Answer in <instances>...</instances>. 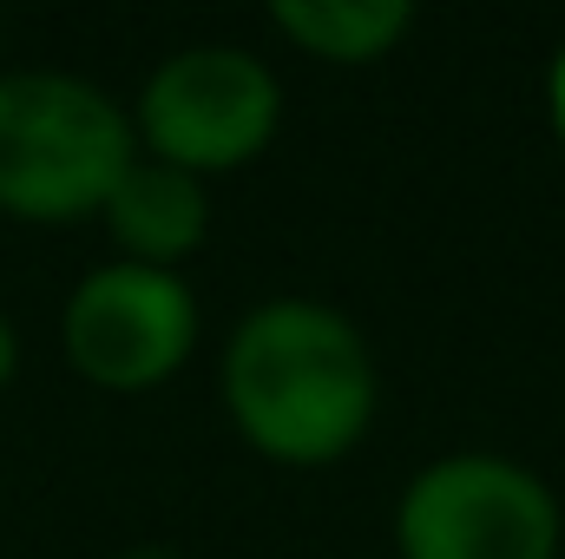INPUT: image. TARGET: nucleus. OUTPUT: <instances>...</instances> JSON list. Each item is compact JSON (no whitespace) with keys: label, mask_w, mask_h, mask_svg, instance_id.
I'll use <instances>...</instances> for the list:
<instances>
[{"label":"nucleus","mask_w":565,"mask_h":559,"mask_svg":"<svg viewBox=\"0 0 565 559\" xmlns=\"http://www.w3.org/2000/svg\"><path fill=\"white\" fill-rule=\"evenodd\" d=\"M217 395L250 454L277 467H329L369 441L382 376L349 309L322 296H264L224 336Z\"/></svg>","instance_id":"obj_1"},{"label":"nucleus","mask_w":565,"mask_h":559,"mask_svg":"<svg viewBox=\"0 0 565 559\" xmlns=\"http://www.w3.org/2000/svg\"><path fill=\"white\" fill-rule=\"evenodd\" d=\"M139 158L132 106L66 66L0 73V218L79 224L99 218Z\"/></svg>","instance_id":"obj_2"},{"label":"nucleus","mask_w":565,"mask_h":559,"mask_svg":"<svg viewBox=\"0 0 565 559\" xmlns=\"http://www.w3.org/2000/svg\"><path fill=\"white\" fill-rule=\"evenodd\" d=\"M282 126V86L270 60L231 40H198L164 53L132 99L139 151L191 178H224L257 165Z\"/></svg>","instance_id":"obj_3"},{"label":"nucleus","mask_w":565,"mask_h":559,"mask_svg":"<svg viewBox=\"0 0 565 559\" xmlns=\"http://www.w3.org/2000/svg\"><path fill=\"white\" fill-rule=\"evenodd\" d=\"M388 527L402 559H559L565 547V507L546 474L493 447L427 461Z\"/></svg>","instance_id":"obj_4"},{"label":"nucleus","mask_w":565,"mask_h":559,"mask_svg":"<svg viewBox=\"0 0 565 559\" xmlns=\"http://www.w3.org/2000/svg\"><path fill=\"white\" fill-rule=\"evenodd\" d=\"M198 289L151 264H93L60 303V349L79 382L106 395L164 389L198 356Z\"/></svg>","instance_id":"obj_5"},{"label":"nucleus","mask_w":565,"mask_h":559,"mask_svg":"<svg viewBox=\"0 0 565 559\" xmlns=\"http://www.w3.org/2000/svg\"><path fill=\"white\" fill-rule=\"evenodd\" d=\"M113 251L126 264H151V271H178L191 251H204L211 238V184L178 171V165H158V158H132L126 178L113 184L106 211H99Z\"/></svg>","instance_id":"obj_6"},{"label":"nucleus","mask_w":565,"mask_h":559,"mask_svg":"<svg viewBox=\"0 0 565 559\" xmlns=\"http://www.w3.org/2000/svg\"><path fill=\"white\" fill-rule=\"evenodd\" d=\"M270 27L322 66H375L415 33L408 0H277Z\"/></svg>","instance_id":"obj_7"},{"label":"nucleus","mask_w":565,"mask_h":559,"mask_svg":"<svg viewBox=\"0 0 565 559\" xmlns=\"http://www.w3.org/2000/svg\"><path fill=\"white\" fill-rule=\"evenodd\" d=\"M546 126L565 151V40L553 46V66H546Z\"/></svg>","instance_id":"obj_8"},{"label":"nucleus","mask_w":565,"mask_h":559,"mask_svg":"<svg viewBox=\"0 0 565 559\" xmlns=\"http://www.w3.org/2000/svg\"><path fill=\"white\" fill-rule=\"evenodd\" d=\"M20 376V329H13V316L0 309V389Z\"/></svg>","instance_id":"obj_9"},{"label":"nucleus","mask_w":565,"mask_h":559,"mask_svg":"<svg viewBox=\"0 0 565 559\" xmlns=\"http://www.w3.org/2000/svg\"><path fill=\"white\" fill-rule=\"evenodd\" d=\"M119 559H178V553H171V547H126Z\"/></svg>","instance_id":"obj_10"}]
</instances>
